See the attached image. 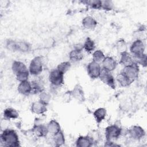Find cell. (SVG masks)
Wrapping results in <instances>:
<instances>
[{
  "mask_svg": "<svg viewBox=\"0 0 147 147\" xmlns=\"http://www.w3.org/2000/svg\"><path fill=\"white\" fill-rule=\"evenodd\" d=\"M1 145L4 146H18L20 141L16 132L12 129H7L3 131L1 135Z\"/></svg>",
  "mask_w": 147,
  "mask_h": 147,
  "instance_id": "obj_1",
  "label": "cell"
},
{
  "mask_svg": "<svg viewBox=\"0 0 147 147\" xmlns=\"http://www.w3.org/2000/svg\"><path fill=\"white\" fill-rule=\"evenodd\" d=\"M117 49L118 51H119L121 53L126 52V44L124 40H120L118 41L116 44Z\"/></svg>",
  "mask_w": 147,
  "mask_h": 147,
  "instance_id": "obj_30",
  "label": "cell"
},
{
  "mask_svg": "<svg viewBox=\"0 0 147 147\" xmlns=\"http://www.w3.org/2000/svg\"><path fill=\"white\" fill-rule=\"evenodd\" d=\"M101 68L99 63L94 61L90 62L87 65V72L92 79H96L99 77Z\"/></svg>",
  "mask_w": 147,
  "mask_h": 147,
  "instance_id": "obj_10",
  "label": "cell"
},
{
  "mask_svg": "<svg viewBox=\"0 0 147 147\" xmlns=\"http://www.w3.org/2000/svg\"><path fill=\"white\" fill-rule=\"evenodd\" d=\"M18 113L11 108H7L3 111V116L6 119H16L18 117Z\"/></svg>",
  "mask_w": 147,
  "mask_h": 147,
  "instance_id": "obj_24",
  "label": "cell"
},
{
  "mask_svg": "<svg viewBox=\"0 0 147 147\" xmlns=\"http://www.w3.org/2000/svg\"><path fill=\"white\" fill-rule=\"evenodd\" d=\"M49 80L52 85L54 86H59L63 84L64 74L57 69H53L49 74Z\"/></svg>",
  "mask_w": 147,
  "mask_h": 147,
  "instance_id": "obj_7",
  "label": "cell"
},
{
  "mask_svg": "<svg viewBox=\"0 0 147 147\" xmlns=\"http://www.w3.org/2000/svg\"><path fill=\"white\" fill-rule=\"evenodd\" d=\"M71 68V64L69 61H64L59 64L57 67V69L61 72L63 74H65Z\"/></svg>",
  "mask_w": 147,
  "mask_h": 147,
  "instance_id": "obj_29",
  "label": "cell"
},
{
  "mask_svg": "<svg viewBox=\"0 0 147 147\" xmlns=\"http://www.w3.org/2000/svg\"><path fill=\"white\" fill-rule=\"evenodd\" d=\"M82 49V48H76L71 51L69 55V57L72 61L76 62L81 60L83 58Z\"/></svg>",
  "mask_w": 147,
  "mask_h": 147,
  "instance_id": "obj_17",
  "label": "cell"
},
{
  "mask_svg": "<svg viewBox=\"0 0 147 147\" xmlns=\"http://www.w3.org/2000/svg\"><path fill=\"white\" fill-rule=\"evenodd\" d=\"M97 22L96 20L90 16L86 17L82 20V25L86 29H93L96 26Z\"/></svg>",
  "mask_w": 147,
  "mask_h": 147,
  "instance_id": "obj_21",
  "label": "cell"
},
{
  "mask_svg": "<svg viewBox=\"0 0 147 147\" xmlns=\"http://www.w3.org/2000/svg\"><path fill=\"white\" fill-rule=\"evenodd\" d=\"M117 80L119 84L122 87H126L130 85L132 82L123 74L121 72L117 76Z\"/></svg>",
  "mask_w": 147,
  "mask_h": 147,
  "instance_id": "obj_25",
  "label": "cell"
},
{
  "mask_svg": "<svg viewBox=\"0 0 147 147\" xmlns=\"http://www.w3.org/2000/svg\"><path fill=\"white\" fill-rule=\"evenodd\" d=\"M53 142L55 146H59L63 145L65 142L64 136L61 131H60L57 134L53 136Z\"/></svg>",
  "mask_w": 147,
  "mask_h": 147,
  "instance_id": "obj_26",
  "label": "cell"
},
{
  "mask_svg": "<svg viewBox=\"0 0 147 147\" xmlns=\"http://www.w3.org/2000/svg\"><path fill=\"white\" fill-rule=\"evenodd\" d=\"M105 55L100 50H97L95 51L93 53L92 59L93 61L98 63L102 62L105 59Z\"/></svg>",
  "mask_w": 147,
  "mask_h": 147,
  "instance_id": "obj_28",
  "label": "cell"
},
{
  "mask_svg": "<svg viewBox=\"0 0 147 147\" xmlns=\"http://www.w3.org/2000/svg\"><path fill=\"white\" fill-rule=\"evenodd\" d=\"M7 48L11 51H21V52H26L28 51L30 46L28 43L23 41L16 42L15 41L9 40L7 42L6 44Z\"/></svg>",
  "mask_w": 147,
  "mask_h": 147,
  "instance_id": "obj_5",
  "label": "cell"
},
{
  "mask_svg": "<svg viewBox=\"0 0 147 147\" xmlns=\"http://www.w3.org/2000/svg\"><path fill=\"white\" fill-rule=\"evenodd\" d=\"M130 50L133 55V58L138 57L144 54V52L145 50V46L141 40H137L133 42Z\"/></svg>",
  "mask_w": 147,
  "mask_h": 147,
  "instance_id": "obj_8",
  "label": "cell"
},
{
  "mask_svg": "<svg viewBox=\"0 0 147 147\" xmlns=\"http://www.w3.org/2000/svg\"><path fill=\"white\" fill-rule=\"evenodd\" d=\"M131 82L134 81L138 76L139 69L136 63H134L130 65L125 67L121 71Z\"/></svg>",
  "mask_w": 147,
  "mask_h": 147,
  "instance_id": "obj_3",
  "label": "cell"
},
{
  "mask_svg": "<svg viewBox=\"0 0 147 147\" xmlns=\"http://www.w3.org/2000/svg\"><path fill=\"white\" fill-rule=\"evenodd\" d=\"M42 71V58L37 56L33 59L29 65V72L32 75H38Z\"/></svg>",
  "mask_w": 147,
  "mask_h": 147,
  "instance_id": "obj_6",
  "label": "cell"
},
{
  "mask_svg": "<svg viewBox=\"0 0 147 147\" xmlns=\"http://www.w3.org/2000/svg\"><path fill=\"white\" fill-rule=\"evenodd\" d=\"M47 130L48 132L54 136L57 134L60 130V126L59 123L55 120H51L47 125Z\"/></svg>",
  "mask_w": 147,
  "mask_h": 147,
  "instance_id": "obj_20",
  "label": "cell"
},
{
  "mask_svg": "<svg viewBox=\"0 0 147 147\" xmlns=\"http://www.w3.org/2000/svg\"><path fill=\"white\" fill-rule=\"evenodd\" d=\"M113 3L110 1H102V8L105 10H111Z\"/></svg>",
  "mask_w": 147,
  "mask_h": 147,
  "instance_id": "obj_33",
  "label": "cell"
},
{
  "mask_svg": "<svg viewBox=\"0 0 147 147\" xmlns=\"http://www.w3.org/2000/svg\"><path fill=\"white\" fill-rule=\"evenodd\" d=\"M32 92H33L34 94L37 93H41L44 91V84L43 82L41 79L36 78V79L33 80L32 83Z\"/></svg>",
  "mask_w": 147,
  "mask_h": 147,
  "instance_id": "obj_16",
  "label": "cell"
},
{
  "mask_svg": "<svg viewBox=\"0 0 147 147\" xmlns=\"http://www.w3.org/2000/svg\"><path fill=\"white\" fill-rule=\"evenodd\" d=\"M122 133V129L117 125H113L107 126L105 130L107 141H112L117 139Z\"/></svg>",
  "mask_w": 147,
  "mask_h": 147,
  "instance_id": "obj_4",
  "label": "cell"
},
{
  "mask_svg": "<svg viewBox=\"0 0 147 147\" xmlns=\"http://www.w3.org/2000/svg\"><path fill=\"white\" fill-rule=\"evenodd\" d=\"M51 100V96L47 92H42L40 95V100L45 105L48 104Z\"/></svg>",
  "mask_w": 147,
  "mask_h": 147,
  "instance_id": "obj_31",
  "label": "cell"
},
{
  "mask_svg": "<svg viewBox=\"0 0 147 147\" xmlns=\"http://www.w3.org/2000/svg\"><path fill=\"white\" fill-rule=\"evenodd\" d=\"M33 131L37 137H44L48 133L47 127L43 125H36L33 128Z\"/></svg>",
  "mask_w": 147,
  "mask_h": 147,
  "instance_id": "obj_22",
  "label": "cell"
},
{
  "mask_svg": "<svg viewBox=\"0 0 147 147\" xmlns=\"http://www.w3.org/2000/svg\"><path fill=\"white\" fill-rule=\"evenodd\" d=\"M134 63L133 57L130 55V53L127 52H124L121 53V59L120 63L124 65V67L129 66L131 65Z\"/></svg>",
  "mask_w": 147,
  "mask_h": 147,
  "instance_id": "obj_19",
  "label": "cell"
},
{
  "mask_svg": "<svg viewBox=\"0 0 147 147\" xmlns=\"http://www.w3.org/2000/svg\"><path fill=\"white\" fill-rule=\"evenodd\" d=\"M83 48L87 52H91L95 49V43L90 37L87 38L84 45Z\"/></svg>",
  "mask_w": 147,
  "mask_h": 147,
  "instance_id": "obj_27",
  "label": "cell"
},
{
  "mask_svg": "<svg viewBox=\"0 0 147 147\" xmlns=\"http://www.w3.org/2000/svg\"><path fill=\"white\" fill-rule=\"evenodd\" d=\"M86 2L94 9L102 8V1H90Z\"/></svg>",
  "mask_w": 147,
  "mask_h": 147,
  "instance_id": "obj_32",
  "label": "cell"
},
{
  "mask_svg": "<svg viewBox=\"0 0 147 147\" xmlns=\"http://www.w3.org/2000/svg\"><path fill=\"white\" fill-rule=\"evenodd\" d=\"M32 84L28 80L20 82L18 86V92L24 95H28L32 92Z\"/></svg>",
  "mask_w": 147,
  "mask_h": 147,
  "instance_id": "obj_12",
  "label": "cell"
},
{
  "mask_svg": "<svg viewBox=\"0 0 147 147\" xmlns=\"http://www.w3.org/2000/svg\"><path fill=\"white\" fill-rule=\"evenodd\" d=\"M12 71L16 75L17 79L20 82L27 80L29 77V71L26 65L21 61H15L12 64Z\"/></svg>",
  "mask_w": 147,
  "mask_h": 147,
  "instance_id": "obj_2",
  "label": "cell"
},
{
  "mask_svg": "<svg viewBox=\"0 0 147 147\" xmlns=\"http://www.w3.org/2000/svg\"><path fill=\"white\" fill-rule=\"evenodd\" d=\"M129 133L134 140H140L145 135V131L142 127L138 126H133L129 130Z\"/></svg>",
  "mask_w": 147,
  "mask_h": 147,
  "instance_id": "obj_11",
  "label": "cell"
},
{
  "mask_svg": "<svg viewBox=\"0 0 147 147\" xmlns=\"http://www.w3.org/2000/svg\"><path fill=\"white\" fill-rule=\"evenodd\" d=\"M72 96L79 102H84L85 100L84 94L82 87L79 84H76L71 92Z\"/></svg>",
  "mask_w": 147,
  "mask_h": 147,
  "instance_id": "obj_14",
  "label": "cell"
},
{
  "mask_svg": "<svg viewBox=\"0 0 147 147\" xmlns=\"http://www.w3.org/2000/svg\"><path fill=\"white\" fill-rule=\"evenodd\" d=\"M46 106L47 105L44 104L40 100L36 101L32 105L31 110L35 114H41L47 111V109Z\"/></svg>",
  "mask_w": 147,
  "mask_h": 147,
  "instance_id": "obj_13",
  "label": "cell"
},
{
  "mask_svg": "<svg viewBox=\"0 0 147 147\" xmlns=\"http://www.w3.org/2000/svg\"><path fill=\"white\" fill-rule=\"evenodd\" d=\"M94 117L98 123H100L106 116V110L104 108H99L94 112Z\"/></svg>",
  "mask_w": 147,
  "mask_h": 147,
  "instance_id": "obj_23",
  "label": "cell"
},
{
  "mask_svg": "<svg viewBox=\"0 0 147 147\" xmlns=\"http://www.w3.org/2000/svg\"><path fill=\"white\" fill-rule=\"evenodd\" d=\"M99 78L104 83L106 84L111 88H115L114 79L111 74V71H109L103 68H101L100 75Z\"/></svg>",
  "mask_w": 147,
  "mask_h": 147,
  "instance_id": "obj_9",
  "label": "cell"
},
{
  "mask_svg": "<svg viewBox=\"0 0 147 147\" xmlns=\"http://www.w3.org/2000/svg\"><path fill=\"white\" fill-rule=\"evenodd\" d=\"M93 141L89 136H80L76 140V146L79 147H89L93 143Z\"/></svg>",
  "mask_w": 147,
  "mask_h": 147,
  "instance_id": "obj_18",
  "label": "cell"
},
{
  "mask_svg": "<svg viewBox=\"0 0 147 147\" xmlns=\"http://www.w3.org/2000/svg\"><path fill=\"white\" fill-rule=\"evenodd\" d=\"M103 68L109 71H113L117 66V63L115 60L111 57L107 56L105 57L104 60L102 61Z\"/></svg>",
  "mask_w": 147,
  "mask_h": 147,
  "instance_id": "obj_15",
  "label": "cell"
}]
</instances>
